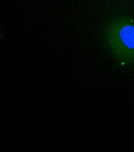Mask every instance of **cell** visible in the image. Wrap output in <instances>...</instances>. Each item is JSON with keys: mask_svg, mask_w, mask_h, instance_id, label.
I'll use <instances>...</instances> for the list:
<instances>
[{"mask_svg": "<svg viewBox=\"0 0 134 152\" xmlns=\"http://www.w3.org/2000/svg\"><path fill=\"white\" fill-rule=\"evenodd\" d=\"M104 39L116 60L134 65V20L122 16L113 18L106 26Z\"/></svg>", "mask_w": 134, "mask_h": 152, "instance_id": "obj_1", "label": "cell"}]
</instances>
